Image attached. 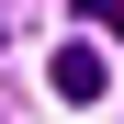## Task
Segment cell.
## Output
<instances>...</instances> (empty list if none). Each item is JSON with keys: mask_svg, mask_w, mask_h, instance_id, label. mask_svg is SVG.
Listing matches in <instances>:
<instances>
[{"mask_svg": "<svg viewBox=\"0 0 124 124\" xmlns=\"http://www.w3.org/2000/svg\"><path fill=\"white\" fill-rule=\"evenodd\" d=\"M11 11H23V0H0V45H11Z\"/></svg>", "mask_w": 124, "mask_h": 124, "instance_id": "2", "label": "cell"}, {"mask_svg": "<svg viewBox=\"0 0 124 124\" xmlns=\"http://www.w3.org/2000/svg\"><path fill=\"white\" fill-rule=\"evenodd\" d=\"M45 90L56 101H101V90H113V56H101V45H56L45 56Z\"/></svg>", "mask_w": 124, "mask_h": 124, "instance_id": "1", "label": "cell"}]
</instances>
